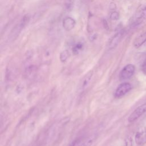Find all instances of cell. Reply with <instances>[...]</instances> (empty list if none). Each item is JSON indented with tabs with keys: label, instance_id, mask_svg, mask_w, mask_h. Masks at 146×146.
I'll return each instance as SVG.
<instances>
[{
	"label": "cell",
	"instance_id": "6da1fadb",
	"mask_svg": "<svg viewBox=\"0 0 146 146\" xmlns=\"http://www.w3.org/2000/svg\"><path fill=\"white\" fill-rule=\"evenodd\" d=\"M29 21V17L28 15H25L22 18V19L19 22V23H18L11 31L9 36V39H10V40L13 41L17 38L21 31L23 29V27L26 26V25L28 23Z\"/></svg>",
	"mask_w": 146,
	"mask_h": 146
},
{
	"label": "cell",
	"instance_id": "7a4b0ae2",
	"mask_svg": "<svg viewBox=\"0 0 146 146\" xmlns=\"http://www.w3.org/2000/svg\"><path fill=\"white\" fill-rule=\"evenodd\" d=\"M146 19V5H141L137 9L132 23L133 26H137Z\"/></svg>",
	"mask_w": 146,
	"mask_h": 146
},
{
	"label": "cell",
	"instance_id": "3957f363",
	"mask_svg": "<svg viewBox=\"0 0 146 146\" xmlns=\"http://www.w3.org/2000/svg\"><path fill=\"white\" fill-rule=\"evenodd\" d=\"M135 67L132 64H128L125 66L119 74L120 80H125L131 78L135 73Z\"/></svg>",
	"mask_w": 146,
	"mask_h": 146
},
{
	"label": "cell",
	"instance_id": "277c9868",
	"mask_svg": "<svg viewBox=\"0 0 146 146\" xmlns=\"http://www.w3.org/2000/svg\"><path fill=\"white\" fill-rule=\"evenodd\" d=\"M132 89V85L127 82H124L119 84L114 93L115 97L120 98L127 94Z\"/></svg>",
	"mask_w": 146,
	"mask_h": 146
},
{
	"label": "cell",
	"instance_id": "5b68a950",
	"mask_svg": "<svg viewBox=\"0 0 146 146\" xmlns=\"http://www.w3.org/2000/svg\"><path fill=\"white\" fill-rule=\"evenodd\" d=\"M146 112V103L137 107L129 115L128 118L129 122H133L138 119L143 113Z\"/></svg>",
	"mask_w": 146,
	"mask_h": 146
},
{
	"label": "cell",
	"instance_id": "8992f818",
	"mask_svg": "<svg viewBox=\"0 0 146 146\" xmlns=\"http://www.w3.org/2000/svg\"><path fill=\"white\" fill-rule=\"evenodd\" d=\"M135 142L137 145H141L146 143V127H140L136 133L135 137Z\"/></svg>",
	"mask_w": 146,
	"mask_h": 146
},
{
	"label": "cell",
	"instance_id": "52a82bcc",
	"mask_svg": "<svg viewBox=\"0 0 146 146\" xmlns=\"http://www.w3.org/2000/svg\"><path fill=\"white\" fill-rule=\"evenodd\" d=\"M93 75L92 71H88L79 83V90L81 92H84L88 87Z\"/></svg>",
	"mask_w": 146,
	"mask_h": 146
},
{
	"label": "cell",
	"instance_id": "ba28073f",
	"mask_svg": "<svg viewBox=\"0 0 146 146\" xmlns=\"http://www.w3.org/2000/svg\"><path fill=\"white\" fill-rule=\"evenodd\" d=\"M123 35V31H120L117 32L111 39L109 44H108V48L110 50H112L115 48L119 43L121 37Z\"/></svg>",
	"mask_w": 146,
	"mask_h": 146
},
{
	"label": "cell",
	"instance_id": "9c48e42d",
	"mask_svg": "<svg viewBox=\"0 0 146 146\" xmlns=\"http://www.w3.org/2000/svg\"><path fill=\"white\" fill-rule=\"evenodd\" d=\"M62 25L64 29L67 31H69L75 27L76 22L71 17H66L63 20Z\"/></svg>",
	"mask_w": 146,
	"mask_h": 146
},
{
	"label": "cell",
	"instance_id": "30bf717a",
	"mask_svg": "<svg viewBox=\"0 0 146 146\" xmlns=\"http://www.w3.org/2000/svg\"><path fill=\"white\" fill-rule=\"evenodd\" d=\"M146 42V31L137 36L133 41V46L135 48H139Z\"/></svg>",
	"mask_w": 146,
	"mask_h": 146
},
{
	"label": "cell",
	"instance_id": "8fae6325",
	"mask_svg": "<svg viewBox=\"0 0 146 146\" xmlns=\"http://www.w3.org/2000/svg\"><path fill=\"white\" fill-rule=\"evenodd\" d=\"M95 135H94L89 136L79 146H91L95 139Z\"/></svg>",
	"mask_w": 146,
	"mask_h": 146
},
{
	"label": "cell",
	"instance_id": "7c38bea8",
	"mask_svg": "<svg viewBox=\"0 0 146 146\" xmlns=\"http://www.w3.org/2000/svg\"><path fill=\"white\" fill-rule=\"evenodd\" d=\"M69 57V52L68 50L63 51L60 54V60L62 62H65Z\"/></svg>",
	"mask_w": 146,
	"mask_h": 146
},
{
	"label": "cell",
	"instance_id": "4fadbf2b",
	"mask_svg": "<svg viewBox=\"0 0 146 146\" xmlns=\"http://www.w3.org/2000/svg\"><path fill=\"white\" fill-rule=\"evenodd\" d=\"M82 48L83 44L81 43H78L72 48V52L74 54H78L79 52L82 50Z\"/></svg>",
	"mask_w": 146,
	"mask_h": 146
},
{
	"label": "cell",
	"instance_id": "5bb4252c",
	"mask_svg": "<svg viewBox=\"0 0 146 146\" xmlns=\"http://www.w3.org/2000/svg\"><path fill=\"white\" fill-rule=\"evenodd\" d=\"M132 138L130 136H128L124 139L123 146H132Z\"/></svg>",
	"mask_w": 146,
	"mask_h": 146
},
{
	"label": "cell",
	"instance_id": "9a60e30c",
	"mask_svg": "<svg viewBox=\"0 0 146 146\" xmlns=\"http://www.w3.org/2000/svg\"><path fill=\"white\" fill-rule=\"evenodd\" d=\"M110 17V19L111 20L116 21V20H117V19H119V14L117 12L113 11V12L111 13Z\"/></svg>",
	"mask_w": 146,
	"mask_h": 146
},
{
	"label": "cell",
	"instance_id": "2e32d148",
	"mask_svg": "<svg viewBox=\"0 0 146 146\" xmlns=\"http://www.w3.org/2000/svg\"><path fill=\"white\" fill-rule=\"evenodd\" d=\"M79 141H80L79 139H75V140L72 141V143H71L68 146H78V144L79 143Z\"/></svg>",
	"mask_w": 146,
	"mask_h": 146
},
{
	"label": "cell",
	"instance_id": "e0dca14e",
	"mask_svg": "<svg viewBox=\"0 0 146 146\" xmlns=\"http://www.w3.org/2000/svg\"><path fill=\"white\" fill-rule=\"evenodd\" d=\"M71 2L72 1L71 0H66V5L67 6V8H70V6H71Z\"/></svg>",
	"mask_w": 146,
	"mask_h": 146
},
{
	"label": "cell",
	"instance_id": "ac0fdd59",
	"mask_svg": "<svg viewBox=\"0 0 146 146\" xmlns=\"http://www.w3.org/2000/svg\"><path fill=\"white\" fill-rule=\"evenodd\" d=\"M143 71L145 72V74H146V66L144 67V68H143Z\"/></svg>",
	"mask_w": 146,
	"mask_h": 146
}]
</instances>
